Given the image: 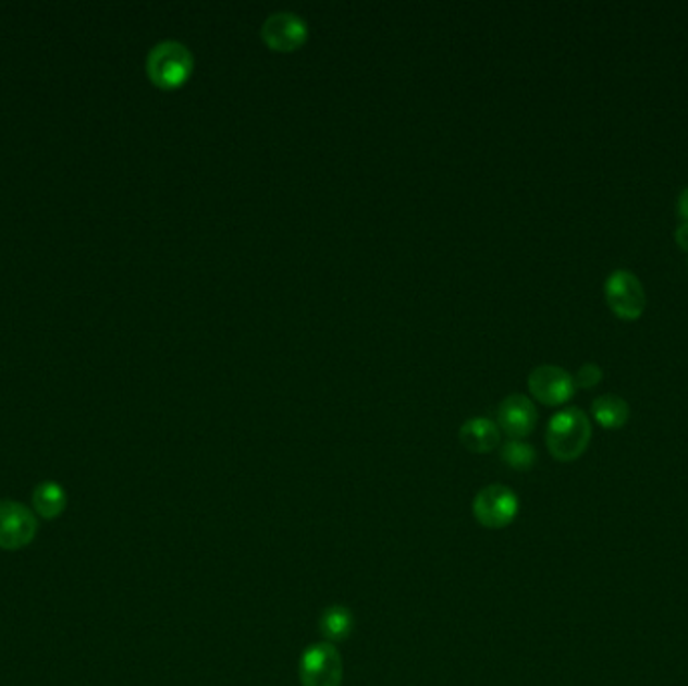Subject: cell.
<instances>
[{"label":"cell","instance_id":"1","mask_svg":"<svg viewBox=\"0 0 688 686\" xmlns=\"http://www.w3.org/2000/svg\"><path fill=\"white\" fill-rule=\"evenodd\" d=\"M592 441V422L582 409H569L556 413L545 431V443L557 462H576Z\"/></svg>","mask_w":688,"mask_h":686},{"label":"cell","instance_id":"2","mask_svg":"<svg viewBox=\"0 0 688 686\" xmlns=\"http://www.w3.org/2000/svg\"><path fill=\"white\" fill-rule=\"evenodd\" d=\"M146 71L159 89H177L194 71V54L180 40H161L147 54Z\"/></svg>","mask_w":688,"mask_h":686},{"label":"cell","instance_id":"3","mask_svg":"<svg viewBox=\"0 0 688 686\" xmlns=\"http://www.w3.org/2000/svg\"><path fill=\"white\" fill-rule=\"evenodd\" d=\"M298 678L303 686L343 685L344 664L339 648L327 640L305 648L298 660Z\"/></svg>","mask_w":688,"mask_h":686},{"label":"cell","instance_id":"4","mask_svg":"<svg viewBox=\"0 0 688 686\" xmlns=\"http://www.w3.org/2000/svg\"><path fill=\"white\" fill-rule=\"evenodd\" d=\"M519 514V498L516 491L502 483L479 489L474 498V515L479 526L503 529L512 526Z\"/></svg>","mask_w":688,"mask_h":686},{"label":"cell","instance_id":"5","mask_svg":"<svg viewBox=\"0 0 688 686\" xmlns=\"http://www.w3.org/2000/svg\"><path fill=\"white\" fill-rule=\"evenodd\" d=\"M604 294L610 310L623 320H638L647 308V292L630 270H616L606 278Z\"/></svg>","mask_w":688,"mask_h":686},{"label":"cell","instance_id":"6","mask_svg":"<svg viewBox=\"0 0 688 686\" xmlns=\"http://www.w3.org/2000/svg\"><path fill=\"white\" fill-rule=\"evenodd\" d=\"M39 522L25 503L0 500V550H23L37 538Z\"/></svg>","mask_w":688,"mask_h":686},{"label":"cell","instance_id":"7","mask_svg":"<svg viewBox=\"0 0 688 686\" xmlns=\"http://www.w3.org/2000/svg\"><path fill=\"white\" fill-rule=\"evenodd\" d=\"M528 387H530L531 395L548 407L564 405L576 393L574 377L568 370L556 365H542L531 370Z\"/></svg>","mask_w":688,"mask_h":686},{"label":"cell","instance_id":"8","mask_svg":"<svg viewBox=\"0 0 688 686\" xmlns=\"http://www.w3.org/2000/svg\"><path fill=\"white\" fill-rule=\"evenodd\" d=\"M308 37V25L300 14L279 11L266 16L262 39L272 51L291 53L296 51Z\"/></svg>","mask_w":688,"mask_h":686},{"label":"cell","instance_id":"9","mask_svg":"<svg viewBox=\"0 0 688 686\" xmlns=\"http://www.w3.org/2000/svg\"><path fill=\"white\" fill-rule=\"evenodd\" d=\"M497 422L512 439H524L536 429L538 409L528 396L514 393L500 403Z\"/></svg>","mask_w":688,"mask_h":686},{"label":"cell","instance_id":"10","mask_svg":"<svg viewBox=\"0 0 688 686\" xmlns=\"http://www.w3.org/2000/svg\"><path fill=\"white\" fill-rule=\"evenodd\" d=\"M500 427L488 417L467 419L459 429V441L471 453H490L500 445Z\"/></svg>","mask_w":688,"mask_h":686},{"label":"cell","instance_id":"11","mask_svg":"<svg viewBox=\"0 0 688 686\" xmlns=\"http://www.w3.org/2000/svg\"><path fill=\"white\" fill-rule=\"evenodd\" d=\"M30 503H33L35 515H39L42 519H57L65 512V488L59 486L57 481H42L33 491Z\"/></svg>","mask_w":688,"mask_h":686},{"label":"cell","instance_id":"12","mask_svg":"<svg viewBox=\"0 0 688 686\" xmlns=\"http://www.w3.org/2000/svg\"><path fill=\"white\" fill-rule=\"evenodd\" d=\"M353 628H355V616L343 604H332L320 616V634L331 645L348 640L353 634Z\"/></svg>","mask_w":688,"mask_h":686},{"label":"cell","instance_id":"13","mask_svg":"<svg viewBox=\"0 0 688 686\" xmlns=\"http://www.w3.org/2000/svg\"><path fill=\"white\" fill-rule=\"evenodd\" d=\"M592 415L600 427L621 429L630 419V407L623 396L602 395L594 399Z\"/></svg>","mask_w":688,"mask_h":686},{"label":"cell","instance_id":"14","mask_svg":"<svg viewBox=\"0 0 688 686\" xmlns=\"http://www.w3.org/2000/svg\"><path fill=\"white\" fill-rule=\"evenodd\" d=\"M500 455L502 462L516 471H528L536 463V449L521 439H509L507 443H503Z\"/></svg>","mask_w":688,"mask_h":686},{"label":"cell","instance_id":"15","mask_svg":"<svg viewBox=\"0 0 688 686\" xmlns=\"http://www.w3.org/2000/svg\"><path fill=\"white\" fill-rule=\"evenodd\" d=\"M600 381H602V369L595 363L582 365L576 379H574L576 387H582V389H594L595 384H600Z\"/></svg>","mask_w":688,"mask_h":686},{"label":"cell","instance_id":"16","mask_svg":"<svg viewBox=\"0 0 688 686\" xmlns=\"http://www.w3.org/2000/svg\"><path fill=\"white\" fill-rule=\"evenodd\" d=\"M675 240L683 250L688 252V222L676 228Z\"/></svg>","mask_w":688,"mask_h":686},{"label":"cell","instance_id":"17","mask_svg":"<svg viewBox=\"0 0 688 686\" xmlns=\"http://www.w3.org/2000/svg\"><path fill=\"white\" fill-rule=\"evenodd\" d=\"M678 213H680V218L688 222V187L683 189V194H680V198H678Z\"/></svg>","mask_w":688,"mask_h":686}]
</instances>
